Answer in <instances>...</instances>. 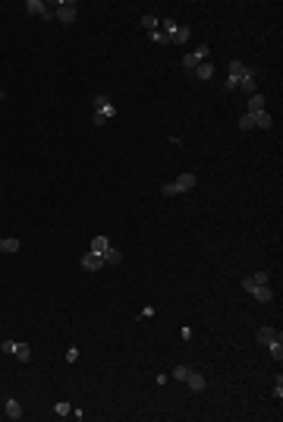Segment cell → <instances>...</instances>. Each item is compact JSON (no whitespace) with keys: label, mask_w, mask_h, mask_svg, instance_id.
Returning <instances> with one entry per match:
<instances>
[{"label":"cell","mask_w":283,"mask_h":422,"mask_svg":"<svg viewBox=\"0 0 283 422\" xmlns=\"http://www.w3.org/2000/svg\"><path fill=\"white\" fill-rule=\"evenodd\" d=\"M195 183H198L195 173H179L176 180H170V183H164V186H161V196H167V199L182 196V193H189V189H192Z\"/></svg>","instance_id":"cell-1"},{"label":"cell","mask_w":283,"mask_h":422,"mask_svg":"<svg viewBox=\"0 0 283 422\" xmlns=\"http://www.w3.org/2000/svg\"><path fill=\"white\" fill-rule=\"evenodd\" d=\"M51 10H54V19H60L63 25H73L76 16H79L76 0H51Z\"/></svg>","instance_id":"cell-2"},{"label":"cell","mask_w":283,"mask_h":422,"mask_svg":"<svg viewBox=\"0 0 283 422\" xmlns=\"http://www.w3.org/2000/svg\"><path fill=\"white\" fill-rule=\"evenodd\" d=\"M243 290H246V293H252L258 302H271L274 299V290L271 287H267V284H252L249 278H243Z\"/></svg>","instance_id":"cell-3"},{"label":"cell","mask_w":283,"mask_h":422,"mask_svg":"<svg viewBox=\"0 0 283 422\" xmlns=\"http://www.w3.org/2000/svg\"><path fill=\"white\" fill-rule=\"evenodd\" d=\"M0 350H4V353H13V356H16L19 362H28V359H32V347H28V343H16V340H4V343H0Z\"/></svg>","instance_id":"cell-4"},{"label":"cell","mask_w":283,"mask_h":422,"mask_svg":"<svg viewBox=\"0 0 283 422\" xmlns=\"http://www.w3.org/2000/svg\"><path fill=\"white\" fill-rule=\"evenodd\" d=\"M95 113H101L104 120H113L117 117V104H113L107 95H95Z\"/></svg>","instance_id":"cell-5"},{"label":"cell","mask_w":283,"mask_h":422,"mask_svg":"<svg viewBox=\"0 0 283 422\" xmlns=\"http://www.w3.org/2000/svg\"><path fill=\"white\" fill-rule=\"evenodd\" d=\"M25 13H32V16H41V19H54V10L51 4H44V0H25Z\"/></svg>","instance_id":"cell-6"},{"label":"cell","mask_w":283,"mask_h":422,"mask_svg":"<svg viewBox=\"0 0 283 422\" xmlns=\"http://www.w3.org/2000/svg\"><path fill=\"white\" fill-rule=\"evenodd\" d=\"M189 79H198V82H208V79H214V63L211 60H202L192 72H189Z\"/></svg>","instance_id":"cell-7"},{"label":"cell","mask_w":283,"mask_h":422,"mask_svg":"<svg viewBox=\"0 0 283 422\" xmlns=\"http://www.w3.org/2000/svg\"><path fill=\"white\" fill-rule=\"evenodd\" d=\"M255 337H258L261 347H271V343H280V340H283V334H280L277 328H258V334H255Z\"/></svg>","instance_id":"cell-8"},{"label":"cell","mask_w":283,"mask_h":422,"mask_svg":"<svg viewBox=\"0 0 283 422\" xmlns=\"http://www.w3.org/2000/svg\"><path fill=\"white\" fill-rule=\"evenodd\" d=\"M82 268H85V271H101V268H104V255L85 252V255H82Z\"/></svg>","instance_id":"cell-9"},{"label":"cell","mask_w":283,"mask_h":422,"mask_svg":"<svg viewBox=\"0 0 283 422\" xmlns=\"http://www.w3.org/2000/svg\"><path fill=\"white\" fill-rule=\"evenodd\" d=\"M189 38H192V28L189 25H176L173 32H170V45H186Z\"/></svg>","instance_id":"cell-10"},{"label":"cell","mask_w":283,"mask_h":422,"mask_svg":"<svg viewBox=\"0 0 283 422\" xmlns=\"http://www.w3.org/2000/svg\"><path fill=\"white\" fill-rule=\"evenodd\" d=\"M4 413H7V419H13V422L22 419V403H19L16 397H10V400L4 403Z\"/></svg>","instance_id":"cell-11"},{"label":"cell","mask_w":283,"mask_h":422,"mask_svg":"<svg viewBox=\"0 0 283 422\" xmlns=\"http://www.w3.org/2000/svg\"><path fill=\"white\" fill-rule=\"evenodd\" d=\"M236 89H243L246 95H255V92H258V85H255V69H252V72H246V76L239 79V85H236Z\"/></svg>","instance_id":"cell-12"},{"label":"cell","mask_w":283,"mask_h":422,"mask_svg":"<svg viewBox=\"0 0 283 422\" xmlns=\"http://www.w3.org/2000/svg\"><path fill=\"white\" fill-rule=\"evenodd\" d=\"M264 104H267V98H264L261 92L249 95V113H261V110H264Z\"/></svg>","instance_id":"cell-13"},{"label":"cell","mask_w":283,"mask_h":422,"mask_svg":"<svg viewBox=\"0 0 283 422\" xmlns=\"http://www.w3.org/2000/svg\"><path fill=\"white\" fill-rule=\"evenodd\" d=\"M186 385H189V391H205L208 388V381H205V375H198V372H189V378H186Z\"/></svg>","instance_id":"cell-14"},{"label":"cell","mask_w":283,"mask_h":422,"mask_svg":"<svg viewBox=\"0 0 283 422\" xmlns=\"http://www.w3.org/2000/svg\"><path fill=\"white\" fill-rule=\"evenodd\" d=\"M19 237H4L0 240V252H19Z\"/></svg>","instance_id":"cell-15"},{"label":"cell","mask_w":283,"mask_h":422,"mask_svg":"<svg viewBox=\"0 0 283 422\" xmlns=\"http://www.w3.org/2000/svg\"><path fill=\"white\" fill-rule=\"evenodd\" d=\"M123 261V252L117 249V246H107V252H104V265H120Z\"/></svg>","instance_id":"cell-16"},{"label":"cell","mask_w":283,"mask_h":422,"mask_svg":"<svg viewBox=\"0 0 283 422\" xmlns=\"http://www.w3.org/2000/svg\"><path fill=\"white\" fill-rule=\"evenodd\" d=\"M246 72H252V69H249L243 60H230V76H233V79H243Z\"/></svg>","instance_id":"cell-17"},{"label":"cell","mask_w":283,"mask_h":422,"mask_svg":"<svg viewBox=\"0 0 283 422\" xmlns=\"http://www.w3.org/2000/svg\"><path fill=\"white\" fill-rule=\"evenodd\" d=\"M107 246H110V240H107V237H95V240H91V249H88V252H98V255H104V252H107Z\"/></svg>","instance_id":"cell-18"},{"label":"cell","mask_w":283,"mask_h":422,"mask_svg":"<svg viewBox=\"0 0 283 422\" xmlns=\"http://www.w3.org/2000/svg\"><path fill=\"white\" fill-rule=\"evenodd\" d=\"M255 126H258V129H271V126H274V120H271V113H267V110H261V113H255Z\"/></svg>","instance_id":"cell-19"},{"label":"cell","mask_w":283,"mask_h":422,"mask_svg":"<svg viewBox=\"0 0 283 422\" xmlns=\"http://www.w3.org/2000/svg\"><path fill=\"white\" fill-rule=\"evenodd\" d=\"M148 38L154 41V45H170V35L161 32V28H154V32H148Z\"/></svg>","instance_id":"cell-20"},{"label":"cell","mask_w":283,"mask_h":422,"mask_svg":"<svg viewBox=\"0 0 283 422\" xmlns=\"http://www.w3.org/2000/svg\"><path fill=\"white\" fill-rule=\"evenodd\" d=\"M69 413H73V406H69L66 400H60V403H54V416H60V419H66Z\"/></svg>","instance_id":"cell-21"},{"label":"cell","mask_w":283,"mask_h":422,"mask_svg":"<svg viewBox=\"0 0 283 422\" xmlns=\"http://www.w3.org/2000/svg\"><path fill=\"white\" fill-rule=\"evenodd\" d=\"M239 129H243V133H246V129H255V113H243V117H239V123H236Z\"/></svg>","instance_id":"cell-22"},{"label":"cell","mask_w":283,"mask_h":422,"mask_svg":"<svg viewBox=\"0 0 283 422\" xmlns=\"http://www.w3.org/2000/svg\"><path fill=\"white\" fill-rule=\"evenodd\" d=\"M142 25H145L148 32H154V28L161 25V19H158V16H151V13H145V16H142Z\"/></svg>","instance_id":"cell-23"},{"label":"cell","mask_w":283,"mask_h":422,"mask_svg":"<svg viewBox=\"0 0 283 422\" xmlns=\"http://www.w3.org/2000/svg\"><path fill=\"white\" fill-rule=\"evenodd\" d=\"M192 57H195L198 63H202V60H208V57H211V48H208V45H198V48L192 51Z\"/></svg>","instance_id":"cell-24"},{"label":"cell","mask_w":283,"mask_h":422,"mask_svg":"<svg viewBox=\"0 0 283 422\" xmlns=\"http://www.w3.org/2000/svg\"><path fill=\"white\" fill-rule=\"evenodd\" d=\"M249 281H252V284H271V271H255Z\"/></svg>","instance_id":"cell-25"},{"label":"cell","mask_w":283,"mask_h":422,"mask_svg":"<svg viewBox=\"0 0 283 422\" xmlns=\"http://www.w3.org/2000/svg\"><path fill=\"white\" fill-rule=\"evenodd\" d=\"M189 372H192L189 366H176V369H173V378H176V381H186V378H189Z\"/></svg>","instance_id":"cell-26"},{"label":"cell","mask_w":283,"mask_h":422,"mask_svg":"<svg viewBox=\"0 0 283 422\" xmlns=\"http://www.w3.org/2000/svg\"><path fill=\"white\" fill-rule=\"evenodd\" d=\"M267 350H271V356H274L277 362H283V340H280V343H271Z\"/></svg>","instance_id":"cell-27"},{"label":"cell","mask_w":283,"mask_h":422,"mask_svg":"<svg viewBox=\"0 0 283 422\" xmlns=\"http://www.w3.org/2000/svg\"><path fill=\"white\" fill-rule=\"evenodd\" d=\"M271 394H274L277 400L283 397V378H280V375H277V381H274V388H271Z\"/></svg>","instance_id":"cell-28"},{"label":"cell","mask_w":283,"mask_h":422,"mask_svg":"<svg viewBox=\"0 0 283 422\" xmlns=\"http://www.w3.org/2000/svg\"><path fill=\"white\" fill-rule=\"evenodd\" d=\"M63 359H66V362H76V359H79V347H69V350L63 353Z\"/></svg>","instance_id":"cell-29"},{"label":"cell","mask_w":283,"mask_h":422,"mask_svg":"<svg viewBox=\"0 0 283 422\" xmlns=\"http://www.w3.org/2000/svg\"><path fill=\"white\" fill-rule=\"evenodd\" d=\"M236 85H239V79H233V76H226V92H236Z\"/></svg>","instance_id":"cell-30"},{"label":"cell","mask_w":283,"mask_h":422,"mask_svg":"<svg viewBox=\"0 0 283 422\" xmlns=\"http://www.w3.org/2000/svg\"><path fill=\"white\" fill-rule=\"evenodd\" d=\"M138 315H142V318H151V315H154V309H151V305H142V312H138Z\"/></svg>","instance_id":"cell-31"},{"label":"cell","mask_w":283,"mask_h":422,"mask_svg":"<svg viewBox=\"0 0 283 422\" xmlns=\"http://www.w3.org/2000/svg\"><path fill=\"white\" fill-rule=\"evenodd\" d=\"M7 98V92H4V85H0V101H4Z\"/></svg>","instance_id":"cell-32"}]
</instances>
